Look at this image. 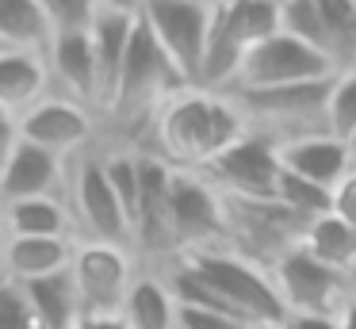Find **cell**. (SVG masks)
Returning a JSON list of instances; mask_svg holds the SVG:
<instances>
[{
    "instance_id": "42",
    "label": "cell",
    "mask_w": 356,
    "mask_h": 329,
    "mask_svg": "<svg viewBox=\"0 0 356 329\" xmlns=\"http://www.w3.org/2000/svg\"><path fill=\"white\" fill-rule=\"evenodd\" d=\"M0 54H8V46H4V42H0Z\"/></svg>"
},
{
    "instance_id": "22",
    "label": "cell",
    "mask_w": 356,
    "mask_h": 329,
    "mask_svg": "<svg viewBox=\"0 0 356 329\" xmlns=\"http://www.w3.org/2000/svg\"><path fill=\"white\" fill-rule=\"evenodd\" d=\"M222 27L241 50H253L264 38L280 35V0H230V4H215Z\"/></svg>"
},
{
    "instance_id": "43",
    "label": "cell",
    "mask_w": 356,
    "mask_h": 329,
    "mask_svg": "<svg viewBox=\"0 0 356 329\" xmlns=\"http://www.w3.org/2000/svg\"><path fill=\"white\" fill-rule=\"evenodd\" d=\"M0 241H4V230H0Z\"/></svg>"
},
{
    "instance_id": "21",
    "label": "cell",
    "mask_w": 356,
    "mask_h": 329,
    "mask_svg": "<svg viewBox=\"0 0 356 329\" xmlns=\"http://www.w3.org/2000/svg\"><path fill=\"white\" fill-rule=\"evenodd\" d=\"M19 287H24L42 329H73L81 321V303H77V291H73L70 268L58 275H47V280L19 283Z\"/></svg>"
},
{
    "instance_id": "2",
    "label": "cell",
    "mask_w": 356,
    "mask_h": 329,
    "mask_svg": "<svg viewBox=\"0 0 356 329\" xmlns=\"http://www.w3.org/2000/svg\"><path fill=\"white\" fill-rule=\"evenodd\" d=\"M330 81H307V84H287V88H230V104L238 107L245 134H257L264 142L280 145L299 142L310 134H325V96Z\"/></svg>"
},
{
    "instance_id": "12",
    "label": "cell",
    "mask_w": 356,
    "mask_h": 329,
    "mask_svg": "<svg viewBox=\"0 0 356 329\" xmlns=\"http://www.w3.org/2000/svg\"><path fill=\"white\" fill-rule=\"evenodd\" d=\"M96 138V111L65 96H47L16 119V142L39 145L54 157H77Z\"/></svg>"
},
{
    "instance_id": "3",
    "label": "cell",
    "mask_w": 356,
    "mask_h": 329,
    "mask_svg": "<svg viewBox=\"0 0 356 329\" xmlns=\"http://www.w3.org/2000/svg\"><path fill=\"white\" fill-rule=\"evenodd\" d=\"M65 211L73 222V241H108L131 249V218L119 207L108 176H104L100 153L85 150L65 165Z\"/></svg>"
},
{
    "instance_id": "20",
    "label": "cell",
    "mask_w": 356,
    "mask_h": 329,
    "mask_svg": "<svg viewBox=\"0 0 356 329\" xmlns=\"http://www.w3.org/2000/svg\"><path fill=\"white\" fill-rule=\"evenodd\" d=\"M0 230H4V237H73L65 199L0 203Z\"/></svg>"
},
{
    "instance_id": "1",
    "label": "cell",
    "mask_w": 356,
    "mask_h": 329,
    "mask_svg": "<svg viewBox=\"0 0 356 329\" xmlns=\"http://www.w3.org/2000/svg\"><path fill=\"white\" fill-rule=\"evenodd\" d=\"M245 134L230 96L207 88H184L157 107L149 119V145L177 172H203Z\"/></svg>"
},
{
    "instance_id": "35",
    "label": "cell",
    "mask_w": 356,
    "mask_h": 329,
    "mask_svg": "<svg viewBox=\"0 0 356 329\" xmlns=\"http://www.w3.org/2000/svg\"><path fill=\"white\" fill-rule=\"evenodd\" d=\"M333 321H337V329H356V298H348V303L333 314Z\"/></svg>"
},
{
    "instance_id": "17",
    "label": "cell",
    "mask_w": 356,
    "mask_h": 329,
    "mask_svg": "<svg viewBox=\"0 0 356 329\" xmlns=\"http://www.w3.org/2000/svg\"><path fill=\"white\" fill-rule=\"evenodd\" d=\"M134 19L138 15L100 12L92 31H88V38H92V61H96V115L108 111L111 96H115V81H119V69H123V58H127Z\"/></svg>"
},
{
    "instance_id": "18",
    "label": "cell",
    "mask_w": 356,
    "mask_h": 329,
    "mask_svg": "<svg viewBox=\"0 0 356 329\" xmlns=\"http://www.w3.org/2000/svg\"><path fill=\"white\" fill-rule=\"evenodd\" d=\"M47 96H54V88H50L47 61L39 54H0V115L19 119Z\"/></svg>"
},
{
    "instance_id": "26",
    "label": "cell",
    "mask_w": 356,
    "mask_h": 329,
    "mask_svg": "<svg viewBox=\"0 0 356 329\" xmlns=\"http://www.w3.org/2000/svg\"><path fill=\"white\" fill-rule=\"evenodd\" d=\"M280 35L295 38V42H302L330 58L325 27H322V15H318L314 0H280Z\"/></svg>"
},
{
    "instance_id": "31",
    "label": "cell",
    "mask_w": 356,
    "mask_h": 329,
    "mask_svg": "<svg viewBox=\"0 0 356 329\" xmlns=\"http://www.w3.org/2000/svg\"><path fill=\"white\" fill-rule=\"evenodd\" d=\"M330 214H337L345 226L356 230V168H348V176L330 191Z\"/></svg>"
},
{
    "instance_id": "28",
    "label": "cell",
    "mask_w": 356,
    "mask_h": 329,
    "mask_svg": "<svg viewBox=\"0 0 356 329\" xmlns=\"http://www.w3.org/2000/svg\"><path fill=\"white\" fill-rule=\"evenodd\" d=\"M276 203L287 207L295 218L314 222V218H322V214H330V191L318 188V184L299 180V176H291V172H280V180H276Z\"/></svg>"
},
{
    "instance_id": "14",
    "label": "cell",
    "mask_w": 356,
    "mask_h": 329,
    "mask_svg": "<svg viewBox=\"0 0 356 329\" xmlns=\"http://www.w3.org/2000/svg\"><path fill=\"white\" fill-rule=\"evenodd\" d=\"M50 73L54 96L77 99L88 111H96V61H92V38L88 35H58L50 50L42 54Z\"/></svg>"
},
{
    "instance_id": "39",
    "label": "cell",
    "mask_w": 356,
    "mask_h": 329,
    "mask_svg": "<svg viewBox=\"0 0 356 329\" xmlns=\"http://www.w3.org/2000/svg\"><path fill=\"white\" fill-rule=\"evenodd\" d=\"M4 161H8V150H0V176H4Z\"/></svg>"
},
{
    "instance_id": "7",
    "label": "cell",
    "mask_w": 356,
    "mask_h": 329,
    "mask_svg": "<svg viewBox=\"0 0 356 329\" xmlns=\"http://www.w3.org/2000/svg\"><path fill=\"white\" fill-rule=\"evenodd\" d=\"M272 287L280 295V306L284 314H318V318H333L341 306L353 298V287H348L345 272H333L322 260H314L302 245L287 249L276 264L268 268Z\"/></svg>"
},
{
    "instance_id": "37",
    "label": "cell",
    "mask_w": 356,
    "mask_h": 329,
    "mask_svg": "<svg viewBox=\"0 0 356 329\" xmlns=\"http://www.w3.org/2000/svg\"><path fill=\"white\" fill-rule=\"evenodd\" d=\"M345 145H348V161H353V168H356V130L345 138Z\"/></svg>"
},
{
    "instance_id": "9",
    "label": "cell",
    "mask_w": 356,
    "mask_h": 329,
    "mask_svg": "<svg viewBox=\"0 0 356 329\" xmlns=\"http://www.w3.org/2000/svg\"><path fill=\"white\" fill-rule=\"evenodd\" d=\"M211 12H215V4H207V0H142V27L154 35V42L177 65L188 88H195V77H200Z\"/></svg>"
},
{
    "instance_id": "30",
    "label": "cell",
    "mask_w": 356,
    "mask_h": 329,
    "mask_svg": "<svg viewBox=\"0 0 356 329\" xmlns=\"http://www.w3.org/2000/svg\"><path fill=\"white\" fill-rule=\"evenodd\" d=\"M0 329H42L24 287L12 280H0Z\"/></svg>"
},
{
    "instance_id": "38",
    "label": "cell",
    "mask_w": 356,
    "mask_h": 329,
    "mask_svg": "<svg viewBox=\"0 0 356 329\" xmlns=\"http://www.w3.org/2000/svg\"><path fill=\"white\" fill-rule=\"evenodd\" d=\"M348 287H353V298H356V268L348 272Z\"/></svg>"
},
{
    "instance_id": "33",
    "label": "cell",
    "mask_w": 356,
    "mask_h": 329,
    "mask_svg": "<svg viewBox=\"0 0 356 329\" xmlns=\"http://www.w3.org/2000/svg\"><path fill=\"white\" fill-rule=\"evenodd\" d=\"M73 329H127V321L119 314H85Z\"/></svg>"
},
{
    "instance_id": "23",
    "label": "cell",
    "mask_w": 356,
    "mask_h": 329,
    "mask_svg": "<svg viewBox=\"0 0 356 329\" xmlns=\"http://www.w3.org/2000/svg\"><path fill=\"white\" fill-rule=\"evenodd\" d=\"M299 245L314 260H322L325 268H333V272H345L348 275L356 268V230L345 226L337 214H322V218L307 222Z\"/></svg>"
},
{
    "instance_id": "5",
    "label": "cell",
    "mask_w": 356,
    "mask_h": 329,
    "mask_svg": "<svg viewBox=\"0 0 356 329\" xmlns=\"http://www.w3.org/2000/svg\"><path fill=\"white\" fill-rule=\"evenodd\" d=\"M226 241L222 249L268 272L287 249L302 241L307 222L295 218L276 199H222Z\"/></svg>"
},
{
    "instance_id": "4",
    "label": "cell",
    "mask_w": 356,
    "mask_h": 329,
    "mask_svg": "<svg viewBox=\"0 0 356 329\" xmlns=\"http://www.w3.org/2000/svg\"><path fill=\"white\" fill-rule=\"evenodd\" d=\"M180 264L192 268L245 326H280L287 318L276 287H272V275L264 268L249 264L226 249L192 252V257H180Z\"/></svg>"
},
{
    "instance_id": "10",
    "label": "cell",
    "mask_w": 356,
    "mask_h": 329,
    "mask_svg": "<svg viewBox=\"0 0 356 329\" xmlns=\"http://www.w3.org/2000/svg\"><path fill=\"white\" fill-rule=\"evenodd\" d=\"M337 69H333V61L325 54L310 50V46L295 42L287 35H272L245 54V61H241L230 88H287V84L325 81Z\"/></svg>"
},
{
    "instance_id": "27",
    "label": "cell",
    "mask_w": 356,
    "mask_h": 329,
    "mask_svg": "<svg viewBox=\"0 0 356 329\" xmlns=\"http://www.w3.org/2000/svg\"><path fill=\"white\" fill-rule=\"evenodd\" d=\"M325 130L341 142L356 130V65L333 73L330 96H325Z\"/></svg>"
},
{
    "instance_id": "34",
    "label": "cell",
    "mask_w": 356,
    "mask_h": 329,
    "mask_svg": "<svg viewBox=\"0 0 356 329\" xmlns=\"http://www.w3.org/2000/svg\"><path fill=\"white\" fill-rule=\"evenodd\" d=\"M100 12H111V15H138L142 12V0H96Z\"/></svg>"
},
{
    "instance_id": "19",
    "label": "cell",
    "mask_w": 356,
    "mask_h": 329,
    "mask_svg": "<svg viewBox=\"0 0 356 329\" xmlns=\"http://www.w3.org/2000/svg\"><path fill=\"white\" fill-rule=\"evenodd\" d=\"M119 318L127 321V329H180V306L172 298L165 275L138 268Z\"/></svg>"
},
{
    "instance_id": "16",
    "label": "cell",
    "mask_w": 356,
    "mask_h": 329,
    "mask_svg": "<svg viewBox=\"0 0 356 329\" xmlns=\"http://www.w3.org/2000/svg\"><path fill=\"white\" fill-rule=\"evenodd\" d=\"M73 237H4L0 241V280L31 283L70 268Z\"/></svg>"
},
{
    "instance_id": "25",
    "label": "cell",
    "mask_w": 356,
    "mask_h": 329,
    "mask_svg": "<svg viewBox=\"0 0 356 329\" xmlns=\"http://www.w3.org/2000/svg\"><path fill=\"white\" fill-rule=\"evenodd\" d=\"M325 27V46H330L333 69L356 65V0H314Z\"/></svg>"
},
{
    "instance_id": "24",
    "label": "cell",
    "mask_w": 356,
    "mask_h": 329,
    "mask_svg": "<svg viewBox=\"0 0 356 329\" xmlns=\"http://www.w3.org/2000/svg\"><path fill=\"white\" fill-rule=\"evenodd\" d=\"M0 42L19 54H47L54 35L35 0H0Z\"/></svg>"
},
{
    "instance_id": "13",
    "label": "cell",
    "mask_w": 356,
    "mask_h": 329,
    "mask_svg": "<svg viewBox=\"0 0 356 329\" xmlns=\"http://www.w3.org/2000/svg\"><path fill=\"white\" fill-rule=\"evenodd\" d=\"M65 157L16 142L4 161L0 176V203H24V199H62L65 191Z\"/></svg>"
},
{
    "instance_id": "8",
    "label": "cell",
    "mask_w": 356,
    "mask_h": 329,
    "mask_svg": "<svg viewBox=\"0 0 356 329\" xmlns=\"http://www.w3.org/2000/svg\"><path fill=\"white\" fill-rule=\"evenodd\" d=\"M169 226H172L177 260L192 257V252L222 249V241H226L222 195H218L200 172H177V168H172V180H169Z\"/></svg>"
},
{
    "instance_id": "11",
    "label": "cell",
    "mask_w": 356,
    "mask_h": 329,
    "mask_svg": "<svg viewBox=\"0 0 356 329\" xmlns=\"http://www.w3.org/2000/svg\"><path fill=\"white\" fill-rule=\"evenodd\" d=\"M280 153L272 142L257 134H241L222 157H215L203 168V180L222 199H276L280 180Z\"/></svg>"
},
{
    "instance_id": "36",
    "label": "cell",
    "mask_w": 356,
    "mask_h": 329,
    "mask_svg": "<svg viewBox=\"0 0 356 329\" xmlns=\"http://www.w3.org/2000/svg\"><path fill=\"white\" fill-rule=\"evenodd\" d=\"M16 145V119L0 115V150H12Z\"/></svg>"
},
{
    "instance_id": "15",
    "label": "cell",
    "mask_w": 356,
    "mask_h": 329,
    "mask_svg": "<svg viewBox=\"0 0 356 329\" xmlns=\"http://www.w3.org/2000/svg\"><path fill=\"white\" fill-rule=\"evenodd\" d=\"M280 168L307 184H318V188L333 191L341 180L348 176L353 161H348V145L341 138H333L330 130L325 134H310L299 138V142H287L280 145Z\"/></svg>"
},
{
    "instance_id": "41",
    "label": "cell",
    "mask_w": 356,
    "mask_h": 329,
    "mask_svg": "<svg viewBox=\"0 0 356 329\" xmlns=\"http://www.w3.org/2000/svg\"><path fill=\"white\" fill-rule=\"evenodd\" d=\"M207 4H230V0H207Z\"/></svg>"
},
{
    "instance_id": "29",
    "label": "cell",
    "mask_w": 356,
    "mask_h": 329,
    "mask_svg": "<svg viewBox=\"0 0 356 329\" xmlns=\"http://www.w3.org/2000/svg\"><path fill=\"white\" fill-rule=\"evenodd\" d=\"M35 4H39V12L54 38L58 35H88L96 15H100L96 0H35Z\"/></svg>"
},
{
    "instance_id": "40",
    "label": "cell",
    "mask_w": 356,
    "mask_h": 329,
    "mask_svg": "<svg viewBox=\"0 0 356 329\" xmlns=\"http://www.w3.org/2000/svg\"><path fill=\"white\" fill-rule=\"evenodd\" d=\"M253 329H284V321H280V326H253Z\"/></svg>"
},
{
    "instance_id": "32",
    "label": "cell",
    "mask_w": 356,
    "mask_h": 329,
    "mask_svg": "<svg viewBox=\"0 0 356 329\" xmlns=\"http://www.w3.org/2000/svg\"><path fill=\"white\" fill-rule=\"evenodd\" d=\"M284 329H337V321L318 318V314H291V318H284Z\"/></svg>"
},
{
    "instance_id": "6",
    "label": "cell",
    "mask_w": 356,
    "mask_h": 329,
    "mask_svg": "<svg viewBox=\"0 0 356 329\" xmlns=\"http://www.w3.org/2000/svg\"><path fill=\"white\" fill-rule=\"evenodd\" d=\"M134 275H138V257L127 245L73 241L70 280L81 303V318L85 314H119Z\"/></svg>"
}]
</instances>
